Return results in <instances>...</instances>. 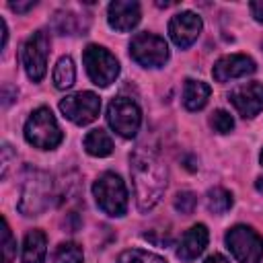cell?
<instances>
[{"label": "cell", "instance_id": "obj_1", "mask_svg": "<svg viewBox=\"0 0 263 263\" xmlns=\"http://www.w3.org/2000/svg\"><path fill=\"white\" fill-rule=\"evenodd\" d=\"M129 173L134 179L136 203L140 212L152 210L166 189V164L152 148L138 146L129 156Z\"/></svg>", "mask_w": 263, "mask_h": 263}, {"label": "cell", "instance_id": "obj_2", "mask_svg": "<svg viewBox=\"0 0 263 263\" xmlns=\"http://www.w3.org/2000/svg\"><path fill=\"white\" fill-rule=\"evenodd\" d=\"M53 197V181L45 171L27 168L21 185L18 212L25 216H39L51 205Z\"/></svg>", "mask_w": 263, "mask_h": 263}, {"label": "cell", "instance_id": "obj_3", "mask_svg": "<svg viewBox=\"0 0 263 263\" xmlns=\"http://www.w3.org/2000/svg\"><path fill=\"white\" fill-rule=\"evenodd\" d=\"M92 195L97 205L111 218H121L127 212V189L115 173H103L92 185Z\"/></svg>", "mask_w": 263, "mask_h": 263}, {"label": "cell", "instance_id": "obj_4", "mask_svg": "<svg viewBox=\"0 0 263 263\" xmlns=\"http://www.w3.org/2000/svg\"><path fill=\"white\" fill-rule=\"evenodd\" d=\"M25 140L39 150H51L62 142V129L47 107H39L29 115L25 123Z\"/></svg>", "mask_w": 263, "mask_h": 263}, {"label": "cell", "instance_id": "obj_5", "mask_svg": "<svg viewBox=\"0 0 263 263\" xmlns=\"http://www.w3.org/2000/svg\"><path fill=\"white\" fill-rule=\"evenodd\" d=\"M82 62L86 66L88 78L97 86H109L111 82H115V78L119 74L117 58L101 45H88L82 53Z\"/></svg>", "mask_w": 263, "mask_h": 263}, {"label": "cell", "instance_id": "obj_6", "mask_svg": "<svg viewBox=\"0 0 263 263\" xmlns=\"http://www.w3.org/2000/svg\"><path fill=\"white\" fill-rule=\"evenodd\" d=\"M226 247L238 263H259L263 259V240L251 226H234L226 232Z\"/></svg>", "mask_w": 263, "mask_h": 263}, {"label": "cell", "instance_id": "obj_7", "mask_svg": "<svg viewBox=\"0 0 263 263\" xmlns=\"http://www.w3.org/2000/svg\"><path fill=\"white\" fill-rule=\"evenodd\" d=\"M107 121L121 138H134L142 123L140 107L127 97H115L107 107Z\"/></svg>", "mask_w": 263, "mask_h": 263}, {"label": "cell", "instance_id": "obj_8", "mask_svg": "<svg viewBox=\"0 0 263 263\" xmlns=\"http://www.w3.org/2000/svg\"><path fill=\"white\" fill-rule=\"evenodd\" d=\"M129 55L144 68H160L168 60V45L154 33H138L129 43Z\"/></svg>", "mask_w": 263, "mask_h": 263}, {"label": "cell", "instance_id": "obj_9", "mask_svg": "<svg viewBox=\"0 0 263 263\" xmlns=\"http://www.w3.org/2000/svg\"><path fill=\"white\" fill-rule=\"evenodd\" d=\"M60 111L76 125H86L92 123L99 117L101 111V99L95 92L80 90L74 95H68L66 99L60 101Z\"/></svg>", "mask_w": 263, "mask_h": 263}, {"label": "cell", "instance_id": "obj_10", "mask_svg": "<svg viewBox=\"0 0 263 263\" xmlns=\"http://www.w3.org/2000/svg\"><path fill=\"white\" fill-rule=\"evenodd\" d=\"M47 55H49V37L43 31H35L23 45V66L27 76L33 82H39L47 70Z\"/></svg>", "mask_w": 263, "mask_h": 263}, {"label": "cell", "instance_id": "obj_11", "mask_svg": "<svg viewBox=\"0 0 263 263\" xmlns=\"http://www.w3.org/2000/svg\"><path fill=\"white\" fill-rule=\"evenodd\" d=\"M201 27H203L201 25V18L195 12L185 10V12H179V14H175L171 18V23H168V35H171V39L175 41L177 47L185 49V47H189L199 37Z\"/></svg>", "mask_w": 263, "mask_h": 263}, {"label": "cell", "instance_id": "obj_12", "mask_svg": "<svg viewBox=\"0 0 263 263\" xmlns=\"http://www.w3.org/2000/svg\"><path fill=\"white\" fill-rule=\"evenodd\" d=\"M230 103L242 117H255L263 109V84L247 82L230 92Z\"/></svg>", "mask_w": 263, "mask_h": 263}, {"label": "cell", "instance_id": "obj_13", "mask_svg": "<svg viewBox=\"0 0 263 263\" xmlns=\"http://www.w3.org/2000/svg\"><path fill=\"white\" fill-rule=\"evenodd\" d=\"M255 62L245 55V53H230V55H224L220 58L216 64H214V80L216 82H228L232 78H242L247 74H253L255 72Z\"/></svg>", "mask_w": 263, "mask_h": 263}, {"label": "cell", "instance_id": "obj_14", "mask_svg": "<svg viewBox=\"0 0 263 263\" xmlns=\"http://www.w3.org/2000/svg\"><path fill=\"white\" fill-rule=\"evenodd\" d=\"M107 21L115 31H132L140 23V4L136 0H115L107 8Z\"/></svg>", "mask_w": 263, "mask_h": 263}, {"label": "cell", "instance_id": "obj_15", "mask_svg": "<svg viewBox=\"0 0 263 263\" xmlns=\"http://www.w3.org/2000/svg\"><path fill=\"white\" fill-rule=\"evenodd\" d=\"M208 240H210V234H208V228L203 224L191 226L183 234V238H181V242L177 247V257L181 261H193V259H197L203 253V249L208 247Z\"/></svg>", "mask_w": 263, "mask_h": 263}, {"label": "cell", "instance_id": "obj_16", "mask_svg": "<svg viewBox=\"0 0 263 263\" xmlns=\"http://www.w3.org/2000/svg\"><path fill=\"white\" fill-rule=\"evenodd\" d=\"M45 253H47V238L41 230L33 228L25 234L23 240V263H45Z\"/></svg>", "mask_w": 263, "mask_h": 263}, {"label": "cell", "instance_id": "obj_17", "mask_svg": "<svg viewBox=\"0 0 263 263\" xmlns=\"http://www.w3.org/2000/svg\"><path fill=\"white\" fill-rule=\"evenodd\" d=\"M210 86L201 80H187L183 86V105L189 111H199L205 107L208 99H210Z\"/></svg>", "mask_w": 263, "mask_h": 263}, {"label": "cell", "instance_id": "obj_18", "mask_svg": "<svg viewBox=\"0 0 263 263\" xmlns=\"http://www.w3.org/2000/svg\"><path fill=\"white\" fill-rule=\"evenodd\" d=\"M84 150L90 154V156H109L113 152V140L111 136L105 132V129H90L86 136H84Z\"/></svg>", "mask_w": 263, "mask_h": 263}, {"label": "cell", "instance_id": "obj_19", "mask_svg": "<svg viewBox=\"0 0 263 263\" xmlns=\"http://www.w3.org/2000/svg\"><path fill=\"white\" fill-rule=\"evenodd\" d=\"M51 29L60 35H78L80 31H84V25L78 18V14L68 10H58L51 16Z\"/></svg>", "mask_w": 263, "mask_h": 263}, {"label": "cell", "instance_id": "obj_20", "mask_svg": "<svg viewBox=\"0 0 263 263\" xmlns=\"http://www.w3.org/2000/svg\"><path fill=\"white\" fill-rule=\"evenodd\" d=\"M51 78H53L55 88H60V90L70 88L74 84V80H76V68H74L72 58H68V55L60 58L58 64H55V68H53Z\"/></svg>", "mask_w": 263, "mask_h": 263}, {"label": "cell", "instance_id": "obj_21", "mask_svg": "<svg viewBox=\"0 0 263 263\" xmlns=\"http://www.w3.org/2000/svg\"><path fill=\"white\" fill-rule=\"evenodd\" d=\"M232 208V193L222 189V187H214L208 191V210L212 214H226L228 210Z\"/></svg>", "mask_w": 263, "mask_h": 263}, {"label": "cell", "instance_id": "obj_22", "mask_svg": "<svg viewBox=\"0 0 263 263\" xmlns=\"http://www.w3.org/2000/svg\"><path fill=\"white\" fill-rule=\"evenodd\" d=\"M117 263H166L164 257L150 253V251H142V249H127L119 255Z\"/></svg>", "mask_w": 263, "mask_h": 263}, {"label": "cell", "instance_id": "obj_23", "mask_svg": "<svg viewBox=\"0 0 263 263\" xmlns=\"http://www.w3.org/2000/svg\"><path fill=\"white\" fill-rule=\"evenodd\" d=\"M84 253L76 242H62L53 253V263H82Z\"/></svg>", "mask_w": 263, "mask_h": 263}, {"label": "cell", "instance_id": "obj_24", "mask_svg": "<svg viewBox=\"0 0 263 263\" xmlns=\"http://www.w3.org/2000/svg\"><path fill=\"white\" fill-rule=\"evenodd\" d=\"M210 125H212L218 134H228V132H232V127H234V119H232V115H230L228 111L218 109V111L212 113Z\"/></svg>", "mask_w": 263, "mask_h": 263}, {"label": "cell", "instance_id": "obj_25", "mask_svg": "<svg viewBox=\"0 0 263 263\" xmlns=\"http://www.w3.org/2000/svg\"><path fill=\"white\" fill-rule=\"evenodd\" d=\"M197 205V197L191 191H179L175 197V210L181 214H191Z\"/></svg>", "mask_w": 263, "mask_h": 263}, {"label": "cell", "instance_id": "obj_26", "mask_svg": "<svg viewBox=\"0 0 263 263\" xmlns=\"http://www.w3.org/2000/svg\"><path fill=\"white\" fill-rule=\"evenodd\" d=\"M2 251H4V259L6 261H10L12 255L16 253V242H14L12 234H10V228H8V222L6 220L2 222Z\"/></svg>", "mask_w": 263, "mask_h": 263}, {"label": "cell", "instance_id": "obj_27", "mask_svg": "<svg viewBox=\"0 0 263 263\" xmlns=\"http://www.w3.org/2000/svg\"><path fill=\"white\" fill-rule=\"evenodd\" d=\"M12 156H14V152H12V148H10V144H2V171H0V175L2 177H6V173H8V166H10V160H12Z\"/></svg>", "mask_w": 263, "mask_h": 263}, {"label": "cell", "instance_id": "obj_28", "mask_svg": "<svg viewBox=\"0 0 263 263\" xmlns=\"http://www.w3.org/2000/svg\"><path fill=\"white\" fill-rule=\"evenodd\" d=\"M14 99H16V88H12L10 84H4V86H2V105L8 107Z\"/></svg>", "mask_w": 263, "mask_h": 263}, {"label": "cell", "instance_id": "obj_29", "mask_svg": "<svg viewBox=\"0 0 263 263\" xmlns=\"http://www.w3.org/2000/svg\"><path fill=\"white\" fill-rule=\"evenodd\" d=\"M249 8H251V14L255 16V21H257V23H263V0L251 2Z\"/></svg>", "mask_w": 263, "mask_h": 263}, {"label": "cell", "instance_id": "obj_30", "mask_svg": "<svg viewBox=\"0 0 263 263\" xmlns=\"http://www.w3.org/2000/svg\"><path fill=\"white\" fill-rule=\"evenodd\" d=\"M35 4H37L35 0H29V2H10V8H12L14 12H21V14H23V12L31 10Z\"/></svg>", "mask_w": 263, "mask_h": 263}, {"label": "cell", "instance_id": "obj_31", "mask_svg": "<svg viewBox=\"0 0 263 263\" xmlns=\"http://www.w3.org/2000/svg\"><path fill=\"white\" fill-rule=\"evenodd\" d=\"M203 263H228V259H226L224 255H220V253H214V255H210Z\"/></svg>", "mask_w": 263, "mask_h": 263}, {"label": "cell", "instance_id": "obj_32", "mask_svg": "<svg viewBox=\"0 0 263 263\" xmlns=\"http://www.w3.org/2000/svg\"><path fill=\"white\" fill-rule=\"evenodd\" d=\"M0 27H2V47L6 45V39H8V29H6V21L0 18Z\"/></svg>", "mask_w": 263, "mask_h": 263}, {"label": "cell", "instance_id": "obj_33", "mask_svg": "<svg viewBox=\"0 0 263 263\" xmlns=\"http://www.w3.org/2000/svg\"><path fill=\"white\" fill-rule=\"evenodd\" d=\"M255 187H257L259 193H263V177H259V179L255 181Z\"/></svg>", "mask_w": 263, "mask_h": 263}, {"label": "cell", "instance_id": "obj_34", "mask_svg": "<svg viewBox=\"0 0 263 263\" xmlns=\"http://www.w3.org/2000/svg\"><path fill=\"white\" fill-rule=\"evenodd\" d=\"M259 160H261V164H263V150H261V154H259Z\"/></svg>", "mask_w": 263, "mask_h": 263}, {"label": "cell", "instance_id": "obj_35", "mask_svg": "<svg viewBox=\"0 0 263 263\" xmlns=\"http://www.w3.org/2000/svg\"><path fill=\"white\" fill-rule=\"evenodd\" d=\"M4 263H12V261H6V259H4Z\"/></svg>", "mask_w": 263, "mask_h": 263}]
</instances>
